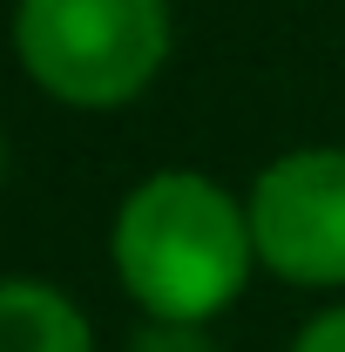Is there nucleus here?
I'll return each mask as SVG.
<instances>
[{"mask_svg": "<svg viewBox=\"0 0 345 352\" xmlns=\"http://www.w3.org/2000/svg\"><path fill=\"white\" fill-rule=\"evenodd\" d=\"M258 271L298 292H345V142H298L271 156L251 190Z\"/></svg>", "mask_w": 345, "mask_h": 352, "instance_id": "obj_3", "label": "nucleus"}, {"mask_svg": "<svg viewBox=\"0 0 345 352\" xmlns=\"http://www.w3.org/2000/svg\"><path fill=\"white\" fill-rule=\"evenodd\" d=\"M0 352H95V325L61 285L0 278Z\"/></svg>", "mask_w": 345, "mask_h": 352, "instance_id": "obj_4", "label": "nucleus"}, {"mask_svg": "<svg viewBox=\"0 0 345 352\" xmlns=\"http://www.w3.org/2000/svg\"><path fill=\"white\" fill-rule=\"evenodd\" d=\"M109 264L142 318L210 325L258 278L251 210L203 170H149L115 204Z\"/></svg>", "mask_w": 345, "mask_h": 352, "instance_id": "obj_1", "label": "nucleus"}, {"mask_svg": "<svg viewBox=\"0 0 345 352\" xmlns=\"http://www.w3.org/2000/svg\"><path fill=\"white\" fill-rule=\"evenodd\" d=\"M129 352H216L210 325H176V318H142Z\"/></svg>", "mask_w": 345, "mask_h": 352, "instance_id": "obj_5", "label": "nucleus"}, {"mask_svg": "<svg viewBox=\"0 0 345 352\" xmlns=\"http://www.w3.org/2000/svg\"><path fill=\"white\" fill-rule=\"evenodd\" d=\"M291 352H345V298L325 311H311L298 325V339H291Z\"/></svg>", "mask_w": 345, "mask_h": 352, "instance_id": "obj_6", "label": "nucleus"}, {"mask_svg": "<svg viewBox=\"0 0 345 352\" xmlns=\"http://www.w3.org/2000/svg\"><path fill=\"white\" fill-rule=\"evenodd\" d=\"M0 176H7V135H0Z\"/></svg>", "mask_w": 345, "mask_h": 352, "instance_id": "obj_7", "label": "nucleus"}, {"mask_svg": "<svg viewBox=\"0 0 345 352\" xmlns=\"http://www.w3.org/2000/svg\"><path fill=\"white\" fill-rule=\"evenodd\" d=\"M7 41L21 75L75 116H115L170 68V0H14Z\"/></svg>", "mask_w": 345, "mask_h": 352, "instance_id": "obj_2", "label": "nucleus"}]
</instances>
